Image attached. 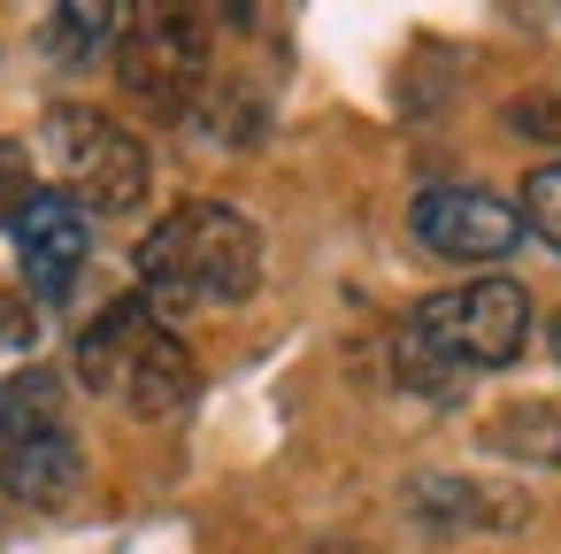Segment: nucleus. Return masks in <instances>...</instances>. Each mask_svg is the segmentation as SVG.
Instances as JSON below:
<instances>
[{
  "mask_svg": "<svg viewBox=\"0 0 561 554\" xmlns=\"http://www.w3.org/2000/svg\"><path fill=\"white\" fill-rule=\"evenodd\" d=\"M408 339L431 347L446 370L477 377V370H507L530 339V293L515 278H469L454 293H431L415 301L408 316Z\"/></svg>",
  "mask_w": 561,
  "mask_h": 554,
  "instance_id": "39448f33",
  "label": "nucleus"
},
{
  "mask_svg": "<svg viewBox=\"0 0 561 554\" xmlns=\"http://www.w3.org/2000/svg\"><path fill=\"white\" fill-rule=\"evenodd\" d=\"M78 377L93 400H116L124 416L139 423H162L178 416L193 393H201V370L178 339V324H162L139 293L108 301L85 331H78Z\"/></svg>",
  "mask_w": 561,
  "mask_h": 554,
  "instance_id": "f03ea898",
  "label": "nucleus"
},
{
  "mask_svg": "<svg viewBox=\"0 0 561 554\" xmlns=\"http://www.w3.org/2000/svg\"><path fill=\"white\" fill-rule=\"evenodd\" d=\"M515 216H523V231H538V239L561 255V162H538V170L523 178V201H515Z\"/></svg>",
  "mask_w": 561,
  "mask_h": 554,
  "instance_id": "9b49d317",
  "label": "nucleus"
},
{
  "mask_svg": "<svg viewBox=\"0 0 561 554\" xmlns=\"http://www.w3.org/2000/svg\"><path fill=\"white\" fill-rule=\"evenodd\" d=\"M85 485V446L62 400L55 370H16L0 377V493L24 508H62Z\"/></svg>",
  "mask_w": 561,
  "mask_h": 554,
  "instance_id": "7ed1b4c3",
  "label": "nucleus"
},
{
  "mask_svg": "<svg viewBox=\"0 0 561 554\" xmlns=\"http://www.w3.org/2000/svg\"><path fill=\"white\" fill-rule=\"evenodd\" d=\"M116 78L154 124H185L208 93V32L193 9H139L116 32Z\"/></svg>",
  "mask_w": 561,
  "mask_h": 554,
  "instance_id": "423d86ee",
  "label": "nucleus"
},
{
  "mask_svg": "<svg viewBox=\"0 0 561 554\" xmlns=\"http://www.w3.org/2000/svg\"><path fill=\"white\" fill-rule=\"evenodd\" d=\"M415 516L431 531H515L523 523V500L515 493H492L477 477H415Z\"/></svg>",
  "mask_w": 561,
  "mask_h": 554,
  "instance_id": "1a4fd4ad",
  "label": "nucleus"
},
{
  "mask_svg": "<svg viewBox=\"0 0 561 554\" xmlns=\"http://www.w3.org/2000/svg\"><path fill=\"white\" fill-rule=\"evenodd\" d=\"M408 231L446 262H500V255H515L523 216H515V201H500L484 185H423L408 201Z\"/></svg>",
  "mask_w": 561,
  "mask_h": 554,
  "instance_id": "0eeeda50",
  "label": "nucleus"
},
{
  "mask_svg": "<svg viewBox=\"0 0 561 554\" xmlns=\"http://www.w3.org/2000/svg\"><path fill=\"white\" fill-rule=\"evenodd\" d=\"M131 270H139V301L162 324L193 308H239L262 285V231L231 201H185L131 247Z\"/></svg>",
  "mask_w": 561,
  "mask_h": 554,
  "instance_id": "f257e3e1",
  "label": "nucleus"
},
{
  "mask_svg": "<svg viewBox=\"0 0 561 554\" xmlns=\"http://www.w3.org/2000/svg\"><path fill=\"white\" fill-rule=\"evenodd\" d=\"M16 347H32V308L16 293H0V354H16Z\"/></svg>",
  "mask_w": 561,
  "mask_h": 554,
  "instance_id": "4468645a",
  "label": "nucleus"
},
{
  "mask_svg": "<svg viewBox=\"0 0 561 554\" xmlns=\"http://www.w3.org/2000/svg\"><path fill=\"white\" fill-rule=\"evenodd\" d=\"M546 347H553V362H561V308H553V324H546Z\"/></svg>",
  "mask_w": 561,
  "mask_h": 554,
  "instance_id": "2eb2a0df",
  "label": "nucleus"
},
{
  "mask_svg": "<svg viewBox=\"0 0 561 554\" xmlns=\"http://www.w3.org/2000/svg\"><path fill=\"white\" fill-rule=\"evenodd\" d=\"M32 193H39V185H32V155L0 139V201H9V208H24Z\"/></svg>",
  "mask_w": 561,
  "mask_h": 554,
  "instance_id": "ddd939ff",
  "label": "nucleus"
},
{
  "mask_svg": "<svg viewBox=\"0 0 561 554\" xmlns=\"http://www.w3.org/2000/svg\"><path fill=\"white\" fill-rule=\"evenodd\" d=\"M9 231H16V255H24V278L39 285V301H62L93 255V216L70 208L62 193H32L24 208H9Z\"/></svg>",
  "mask_w": 561,
  "mask_h": 554,
  "instance_id": "6e6552de",
  "label": "nucleus"
},
{
  "mask_svg": "<svg viewBox=\"0 0 561 554\" xmlns=\"http://www.w3.org/2000/svg\"><path fill=\"white\" fill-rule=\"evenodd\" d=\"M507 124L515 132H538V139H561V93H523L507 109Z\"/></svg>",
  "mask_w": 561,
  "mask_h": 554,
  "instance_id": "f8f14e48",
  "label": "nucleus"
},
{
  "mask_svg": "<svg viewBox=\"0 0 561 554\" xmlns=\"http://www.w3.org/2000/svg\"><path fill=\"white\" fill-rule=\"evenodd\" d=\"M39 155L55 170V193L70 208H85V216H131L147 201V178H154L147 147L116 116L78 109V101H62V109L39 116Z\"/></svg>",
  "mask_w": 561,
  "mask_h": 554,
  "instance_id": "20e7f679",
  "label": "nucleus"
},
{
  "mask_svg": "<svg viewBox=\"0 0 561 554\" xmlns=\"http://www.w3.org/2000/svg\"><path fill=\"white\" fill-rule=\"evenodd\" d=\"M116 24H124V9H108V0H78V9H55L47 16V63H62V70H85L108 39H116Z\"/></svg>",
  "mask_w": 561,
  "mask_h": 554,
  "instance_id": "9d476101",
  "label": "nucleus"
}]
</instances>
